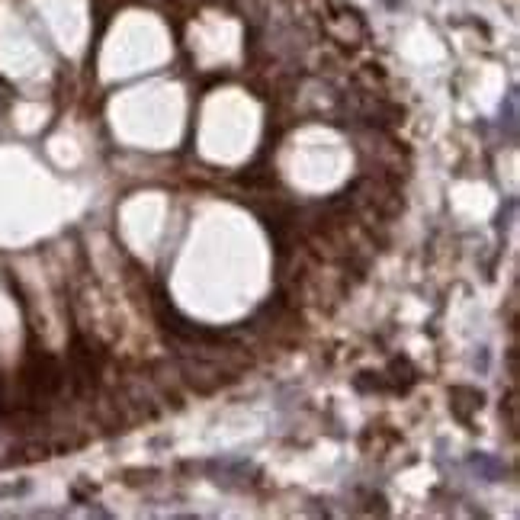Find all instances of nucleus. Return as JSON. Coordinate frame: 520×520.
<instances>
[]
</instances>
